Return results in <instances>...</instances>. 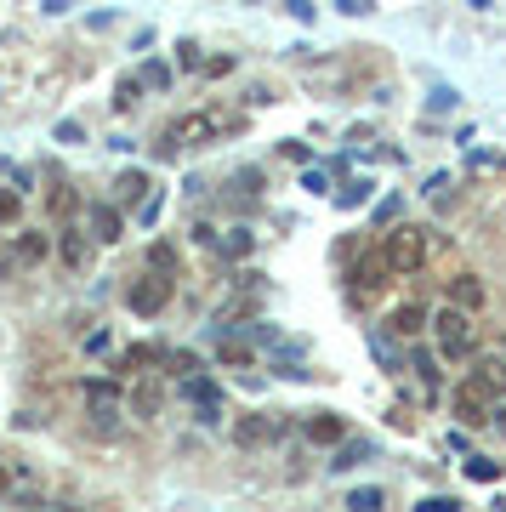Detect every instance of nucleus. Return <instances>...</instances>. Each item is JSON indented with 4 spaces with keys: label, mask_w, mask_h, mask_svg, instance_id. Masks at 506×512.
Instances as JSON below:
<instances>
[{
    "label": "nucleus",
    "mask_w": 506,
    "mask_h": 512,
    "mask_svg": "<svg viewBox=\"0 0 506 512\" xmlns=\"http://www.w3.org/2000/svg\"><path fill=\"white\" fill-rule=\"evenodd\" d=\"M433 325H438V353H444V359H472V353H478V330H472L467 308H455L450 302Z\"/></svg>",
    "instance_id": "nucleus-1"
},
{
    "label": "nucleus",
    "mask_w": 506,
    "mask_h": 512,
    "mask_svg": "<svg viewBox=\"0 0 506 512\" xmlns=\"http://www.w3.org/2000/svg\"><path fill=\"white\" fill-rule=\"evenodd\" d=\"M211 137H222V114H182L165 126L160 154H177V148H205Z\"/></svg>",
    "instance_id": "nucleus-2"
},
{
    "label": "nucleus",
    "mask_w": 506,
    "mask_h": 512,
    "mask_svg": "<svg viewBox=\"0 0 506 512\" xmlns=\"http://www.w3.org/2000/svg\"><path fill=\"white\" fill-rule=\"evenodd\" d=\"M381 251L393 262V274H416L421 262H427V239H421V228H387Z\"/></svg>",
    "instance_id": "nucleus-3"
},
{
    "label": "nucleus",
    "mask_w": 506,
    "mask_h": 512,
    "mask_svg": "<svg viewBox=\"0 0 506 512\" xmlns=\"http://www.w3.org/2000/svg\"><path fill=\"white\" fill-rule=\"evenodd\" d=\"M450 404H455V416L467 421V427H484V421H495V393H489L478 376H467V382L455 387Z\"/></svg>",
    "instance_id": "nucleus-4"
},
{
    "label": "nucleus",
    "mask_w": 506,
    "mask_h": 512,
    "mask_svg": "<svg viewBox=\"0 0 506 512\" xmlns=\"http://www.w3.org/2000/svg\"><path fill=\"white\" fill-rule=\"evenodd\" d=\"M165 302H171V279H165L160 268L126 285V308H131V313H143V319H154V313H160Z\"/></svg>",
    "instance_id": "nucleus-5"
},
{
    "label": "nucleus",
    "mask_w": 506,
    "mask_h": 512,
    "mask_svg": "<svg viewBox=\"0 0 506 512\" xmlns=\"http://www.w3.org/2000/svg\"><path fill=\"white\" fill-rule=\"evenodd\" d=\"M387 274H393V262H387V251H364L359 262H353V291H381L387 285Z\"/></svg>",
    "instance_id": "nucleus-6"
},
{
    "label": "nucleus",
    "mask_w": 506,
    "mask_h": 512,
    "mask_svg": "<svg viewBox=\"0 0 506 512\" xmlns=\"http://www.w3.org/2000/svg\"><path fill=\"white\" fill-rule=\"evenodd\" d=\"M273 433H279V421H273V416H239V421H234V444H245V450L268 444Z\"/></svg>",
    "instance_id": "nucleus-7"
},
{
    "label": "nucleus",
    "mask_w": 506,
    "mask_h": 512,
    "mask_svg": "<svg viewBox=\"0 0 506 512\" xmlns=\"http://www.w3.org/2000/svg\"><path fill=\"white\" fill-rule=\"evenodd\" d=\"M450 302H455V308H484V279H478V274H455L450 279Z\"/></svg>",
    "instance_id": "nucleus-8"
},
{
    "label": "nucleus",
    "mask_w": 506,
    "mask_h": 512,
    "mask_svg": "<svg viewBox=\"0 0 506 512\" xmlns=\"http://www.w3.org/2000/svg\"><path fill=\"white\" fill-rule=\"evenodd\" d=\"M86 404H91L103 421L120 416V387H114V382H86Z\"/></svg>",
    "instance_id": "nucleus-9"
},
{
    "label": "nucleus",
    "mask_w": 506,
    "mask_h": 512,
    "mask_svg": "<svg viewBox=\"0 0 506 512\" xmlns=\"http://www.w3.org/2000/svg\"><path fill=\"white\" fill-rule=\"evenodd\" d=\"M86 217H91V234L103 239V245H114V239H120V211H114V205H91Z\"/></svg>",
    "instance_id": "nucleus-10"
},
{
    "label": "nucleus",
    "mask_w": 506,
    "mask_h": 512,
    "mask_svg": "<svg viewBox=\"0 0 506 512\" xmlns=\"http://www.w3.org/2000/svg\"><path fill=\"white\" fill-rule=\"evenodd\" d=\"M421 325H427V319H421V308H416V302H404V308H393V319H387V330H393V336H404V342H410V336H416Z\"/></svg>",
    "instance_id": "nucleus-11"
},
{
    "label": "nucleus",
    "mask_w": 506,
    "mask_h": 512,
    "mask_svg": "<svg viewBox=\"0 0 506 512\" xmlns=\"http://www.w3.org/2000/svg\"><path fill=\"white\" fill-rule=\"evenodd\" d=\"M342 416H308V439L313 444H342Z\"/></svg>",
    "instance_id": "nucleus-12"
},
{
    "label": "nucleus",
    "mask_w": 506,
    "mask_h": 512,
    "mask_svg": "<svg viewBox=\"0 0 506 512\" xmlns=\"http://www.w3.org/2000/svg\"><path fill=\"white\" fill-rule=\"evenodd\" d=\"M472 376H478V382H484L489 393H495V399L506 393V359H484V365L472 370Z\"/></svg>",
    "instance_id": "nucleus-13"
},
{
    "label": "nucleus",
    "mask_w": 506,
    "mask_h": 512,
    "mask_svg": "<svg viewBox=\"0 0 506 512\" xmlns=\"http://www.w3.org/2000/svg\"><path fill=\"white\" fill-rule=\"evenodd\" d=\"M182 393H188L194 404H205V410H217V399H222L217 382H205V376H188V382H182Z\"/></svg>",
    "instance_id": "nucleus-14"
},
{
    "label": "nucleus",
    "mask_w": 506,
    "mask_h": 512,
    "mask_svg": "<svg viewBox=\"0 0 506 512\" xmlns=\"http://www.w3.org/2000/svg\"><path fill=\"white\" fill-rule=\"evenodd\" d=\"M18 262H46V239H40V234H18Z\"/></svg>",
    "instance_id": "nucleus-15"
},
{
    "label": "nucleus",
    "mask_w": 506,
    "mask_h": 512,
    "mask_svg": "<svg viewBox=\"0 0 506 512\" xmlns=\"http://www.w3.org/2000/svg\"><path fill=\"white\" fill-rule=\"evenodd\" d=\"M467 478H478V484H489V478H501V461H489V456H472V461H467Z\"/></svg>",
    "instance_id": "nucleus-16"
},
{
    "label": "nucleus",
    "mask_w": 506,
    "mask_h": 512,
    "mask_svg": "<svg viewBox=\"0 0 506 512\" xmlns=\"http://www.w3.org/2000/svg\"><path fill=\"white\" fill-rule=\"evenodd\" d=\"M114 188H120V200H143L148 177H143V171H126V177H120V183H114Z\"/></svg>",
    "instance_id": "nucleus-17"
},
{
    "label": "nucleus",
    "mask_w": 506,
    "mask_h": 512,
    "mask_svg": "<svg viewBox=\"0 0 506 512\" xmlns=\"http://www.w3.org/2000/svg\"><path fill=\"white\" fill-rule=\"evenodd\" d=\"M63 262L69 268H86V239L80 234H63Z\"/></svg>",
    "instance_id": "nucleus-18"
},
{
    "label": "nucleus",
    "mask_w": 506,
    "mask_h": 512,
    "mask_svg": "<svg viewBox=\"0 0 506 512\" xmlns=\"http://www.w3.org/2000/svg\"><path fill=\"white\" fill-rule=\"evenodd\" d=\"M148 262H154V268H160V274H171V268H177V245H154V251H148Z\"/></svg>",
    "instance_id": "nucleus-19"
},
{
    "label": "nucleus",
    "mask_w": 506,
    "mask_h": 512,
    "mask_svg": "<svg viewBox=\"0 0 506 512\" xmlns=\"http://www.w3.org/2000/svg\"><path fill=\"white\" fill-rule=\"evenodd\" d=\"M160 359H171V353H165V348H131L126 353V370L131 365H160Z\"/></svg>",
    "instance_id": "nucleus-20"
},
{
    "label": "nucleus",
    "mask_w": 506,
    "mask_h": 512,
    "mask_svg": "<svg viewBox=\"0 0 506 512\" xmlns=\"http://www.w3.org/2000/svg\"><path fill=\"white\" fill-rule=\"evenodd\" d=\"M137 416H154V410H160V387H137Z\"/></svg>",
    "instance_id": "nucleus-21"
},
{
    "label": "nucleus",
    "mask_w": 506,
    "mask_h": 512,
    "mask_svg": "<svg viewBox=\"0 0 506 512\" xmlns=\"http://www.w3.org/2000/svg\"><path fill=\"white\" fill-rule=\"evenodd\" d=\"M347 507H364V512H370V507H381V490H370V484H364V490H353V495H347Z\"/></svg>",
    "instance_id": "nucleus-22"
},
{
    "label": "nucleus",
    "mask_w": 506,
    "mask_h": 512,
    "mask_svg": "<svg viewBox=\"0 0 506 512\" xmlns=\"http://www.w3.org/2000/svg\"><path fill=\"white\" fill-rule=\"evenodd\" d=\"M52 137H57V143H80V137H86V126H80V120H63Z\"/></svg>",
    "instance_id": "nucleus-23"
},
{
    "label": "nucleus",
    "mask_w": 506,
    "mask_h": 512,
    "mask_svg": "<svg viewBox=\"0 0 506 512\" xmlns=\"http://www.w3.org/2000/svg\"><path fill=\"white\" fill-rule=\"evenodd\" d=\"M74 205H80V200H74L69 188H52V211H57V217H69Z\"/></svg>",
    "instance_id": "nucleus-24"
},
{
    "label": "nucleus",
    "mask_w": 506,
    "mask_h": 512,
    "mask_svg": "<svg viewBox=\"0 0 506 512\" xmlns=\"http://www.w3.org/2000/svg\"><path fill=\"white\" fill-rule=\"evenodd\" d=\"M6 222H18V194H0V228Z\"/></svg>",
    "instance_id": "nucleus-25"
},
{
    "label": "nucleus",
    "mask_w": 506,
    "mask_h": 512,
    "mask_svg": "<svg viewBox=\"0 0 506 512\" xmlns=\"http://www.w3.org/2000/svg\"><path fill=\"white\" fill-rule=\"evenodd\" d=\"M421 512H455V501H450V495H427V501H421Z\"/></svg>",
    "instance_id": "nucleus-26"
},
{
    "label": "nucleus",
    "mask_w": 506,
    "mask_h": 512,
    "mask_svg": "<svg viewBox=\"0 0 506 512\" xmlns=\"http://www.w3.org/2000/svg\"><path fill=\"white\" fill-rule=\"evenodd\" d=\"M131 103H137V80H126V86H120V97H114V109H131Z\"/></svg>",
    "instance_id": "nucleus-27"
},
{
    "label": "nucleus",
    "mask_w": 506,
    "mask_h": 512,
    "mask_svg": "<svg viewBox=\"0 0 506 512\" xmlns=\"http://www.w3.org/2000/svg\"><path fill=\"white\" fill-rule=\"evenodd\" d=\"M222 359H228V365H245V359H251V348H239V342H228V348H222Z\"/></svg>",
    "instance_id": "nucleus-28"
},
{
    "label": "nucleus",
    "mask_w": 506,
    "mask_h": 512,
    "mask_svg": "<svg viewBox=\"0 0 506 512\" xmlns=\"http://www.w3.org/2000/svg\"><path fill=\"white\" fill-rule=\"evenodd\" d=\"M495 421H501V427H506V404H501V410H495Z\"/></svg>",
    "instance_id": "nucleus-29"
},
{
    "label": "nucleus",
    "mask_w": 506,
    "mask_h": 512,
    "mask_svg": "<svg viewBox=\"0 0 506 512\" xmlns=\"http://www.w3.org/2000/svg\"><path fill=\"white\" fill-rule=\"evenodd\" d=\"M0 495H6V467H0Z\"/></svg>",
    "instance_id": "nucleus-30"
}]
</instances>
